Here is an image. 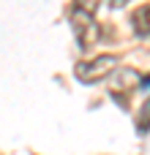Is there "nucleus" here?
Masks as SVG:
<instances>
[{
	"mask_svg": "<svg viewBox=\"0 0 150 155\" xmlns=\"http://www.w3.org/2000/svg\"><path fill=\"white\" fill-rule=\"evenodd\" d=\"M115 65H118V57H115V54H101V57H96V60H90V63H79V65H77V76H79V82L93 84V82L107 79V76L115 71Z\"/></svg>",
	"mask_w": 150,
	"mask_h": 155,
	"instance_id": "obj_1",
	"label": "nucleus"
},
{
	"mask_svg": "<svg viewBox=\"0 0 150 155\" xmlns=\"http://www.w3.org/2000/svg\"><path fill=\"white\" fill-rule=\"evenodd\" d=\"M74 33H77V38H79L82 46H90L96 41V35H98L93 16L85 14V11H74Z\"/></svg>",
	"mask_w": 150,
	"mask_h": 155,
	"instance_id": "obj_2",
	"label": "nucleus"
},
{
	"mask_svg": "<svg viewBox=\"0 0 150 155\" xmlns=\"http://www.w3.org/2000/svg\"><path fill=\"white\" fill-rule=\"evenodd\" d=\"M131 22H134V30H137V35H150V3L139 5V8H134V14H131Z\"/></svg>",
	"mask_w": 150,
	"mask_h": 155,
	"instance_id": "obj_3",
	"label": "nucleus"
},
{
	"mask_svg": "<svg viewBox=\"0 0 150 155\" xmlns=\"http://www.w3.org/2000/svg\"><path fill=\"white\" fill-rule=\"evenodd\" d=\"M148 128H150V98L142 104V109H139V114H137V131L145 136Z\"/></svg>",
	"mask_w": 150,
	"mask_h": 155,
	"instance_id": "obj_4",
	"label": "nucleus"
}]
</instances>
